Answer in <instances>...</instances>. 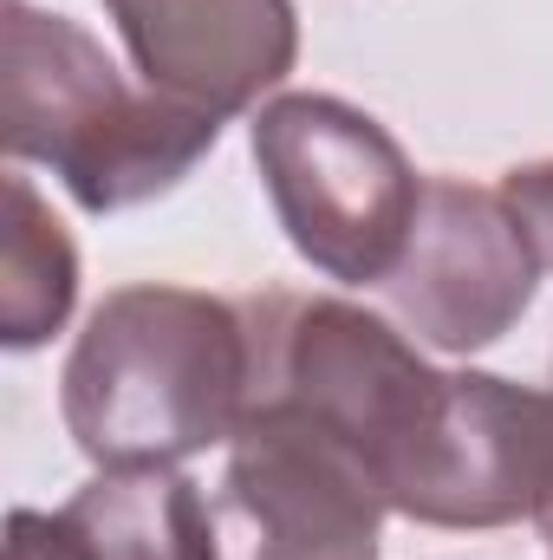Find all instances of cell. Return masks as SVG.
<instances>
[{"mask_svg":"<svg viewBox=\"0 0 553 560\" xmlns=\"http://www.w3.org/2000/svg\"><path fill=\"white\" fill-rule=\"evenodd\" d=\"M248 339H255V392L248 398H280L332 436H345L372 476L391 495V515L404 509L416 469L449 418V378L436 372L416 339L352 300L332 293H286L268 287L242 300Z\"/></svg>","mask_w":553,"mask_h":560,"instance_id":"cell-3","label":"cell"},{"mask_svg":"<svg viewBox=\"0 0 553 560\" xmlns=\"http://www.w3.org/2000/svg\"><path fill=\"white\" fill-rule=\"evenodd\" d=\"M261 189L293 255L326 280L385 287L416 229L423 176L372 112L332 92H280L248 125Z\"/></svg>","mask_w":553,"mask_h":560,"instance_id":"cell-4","label":"cell"},{"mask_svg":"<svg viewBox=\"0 0 553 560\" xmlns=\"http://www.w3.org/2000/svg\"><path fill=\"white\" fill-rule=\"evenodd\" d=\"M150 92L228 125L299 59L293 0H98Z\"/></svg>","mask_w":553,"mask_h":560,"instance_id":"cell-8","label":"cell"},{"mask_svg":"<svg viewBox=\"0 0 553 560\" xmlns=\"http://www.w3.org/2000/svg\"><path fill=\"white\" fill-rule=\"evenodd\" d=\"M553 398V392H548ZM534 528H541V541H548V560H553V469H548V489H541V509H534Z\"/></svg>","mask_w":553,"mask_h":560,"instance_id":"cell-13","label":"cell"},{"mask_svg":"<svg viewBox=\"0 0 553 560\" xmlns=\"http://www.w3.org/2000/svg\"><path fill=\"white\" fill-rule=\"evenodd\" d=\"M59 515L79 560H222L209 495L183 469H98Z\"/></svg>","mask_w":553,"mask_h":560,"instance_id":"cell-9","label":"cell"},{"mask_svg":"<svg viewBox=\"0 0 553 560\" xmlns=\"http://www.w3.org/2000/svg\"><path fill=\"white\" fill-rule=\"evenodd\" d=\"M222 138L215 118L131 79L72 13L7 0L0 26V143L46 163L85 215L169 196Z\"/></svg>","mask_w":553,"mask_h":560,"instance_id":"cell-2","label":"cell"},{"mask_svg":"<svg viewBox=\"0 0 553 560\" xmlns=\"http://www.w3.org/2000/svg\"><path fill=\"white\" fill-rule=\"evenodd\" d=\"M255 392L242 300L138 280L92 306L59 372V418L98 469H183L228 450Z\"/></svg>","mask_w":553,"mask_h":560,"instance_id":"cell-1","label":"cell"},{"mask_svg":"<svg viewBox=\"0 0 553 560\" xmlns=\"http://www.w3.org/2000/svg\"><path fill=\"white\" fill-rule=\"evenodd\" d=\"M553 469V398L495 372L449 378V418L436 430L404 522L416 528H508L534 522Z\"/></svg>","mask_w":553,"mask_h":560,"instance_id":"cell-7","label":"cell"},{"mask_svg":"<svg viewBox=\"0 0 553 560\" xmlns=\"http://www.w3.org/2000/svg\"><path fill=\"white\" fill-rule=\"evenodd\" d=\"M7 560H79L66 515L13 509V515H7Z\"/></svg>","mask_w":553,"mask_h":560,"instance_id":"cell-12","label":"cell"},{"mask_svg":"<svg viewBox=\"0 0 553 560\" xmlns=\"http://www.w3.org/2000/svg\"><path fill=\"white\" fill-rule=\"evenodd\" d=\"M495 189L508 196V209L521 215V229H528L541 268L553 275V156H541V163H515Z\"/></svg>","mask_w":553,"mask_h":560,"instance_id":"cell-11","label":"cell"},{"mask_svg":"<svg viewBox=\"0 0 553 560\" xmlns=\"http://www.w3.org/2000/svg\"><path fill=\"white\" fill-rule=\"evenodd\" d=\"M541 275L548 268L502 189L423 176L411 248L378 293L416 346L469 359L515 332V319L541 293Z\"/></svg>","mask_w":553,"mask_h":560,"instance_id":"cell-6","label":"cell"},{"mask_svg":"<svg viewBox=\"0 0 553 560\" xmlns=\"http://www.w3.org/2000/svg\"><path fill=\"white\" fill-rule=\"evenodd\" d=\"M209 515L222 560H378L391 495L345 436L280 398H248Z\"/></svg>","mask_w":553,"mask_h":560,"instance_id":"cell-5","label":"cell"},{"mask_svg":"<svg viewBox=\"0 0 553 560\" xmlns=\"http://www.w3.org/2000/svg\"><path fill=\"white\" fill-rule=\"evenodd\" d=\"M79 300V248L46 209L33 176H7V235H0V346L39 352Z\"/></svg>","mask_w":553,"mask_h":560,"instance_id":"cell-10","label":"cell"}]
</instances>
